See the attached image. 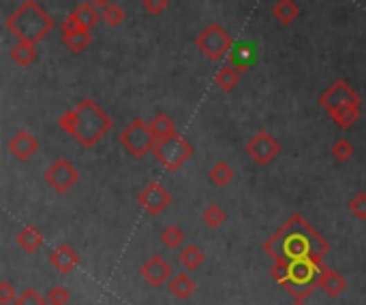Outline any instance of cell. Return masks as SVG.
Returning <instances> with one entry per match:
<instances>
[{"instance_id": "cell-15", "label": "cell", "mask_w": 366, "mask_h": 305, "mask_svg": "<svg viewBox=\"0 0 366 305\" xmlns=\"http://www.w3.org/2000/svg\"><path fill=\"white\" fill-rule=\"evenodd\" d=\"M230 64L234 68H238L240 73L248 70L250 66L255 64V47L253 43H246V41H240V43H234L232 52H230Z\"/></svg>"}, {"instance_id": "cell-20", "label": "cell", "mask_w": 366, "mask_h": 305, "mask_svg": "<svg viewBox=\"0 0 366 305\" xmlns=\"http://www.w3.org/2000/svg\"><path fill=\"white\" fill-rule=\"evenodd\" d=\"M178 261H180V265L185 267V269H189V271H197V269L203 265V261H205V254L201 252L199 246H195V244H187V246H182V248H180V252H178Z\"/></svg>"}, {"instance_id": "cell-32", "label": "cell", "mask_w": 366, "mask_h": 305, "mask_svg": "<svg viewBox=\"0 0 366 305\" xmlns=\"http://www.w3.org/2000/svg\"><path fill=\"white\" fill-rule=\"evenodd\" d=\"M45 299H48V305H66L68 299H71V293H68L64 286H52L45 293Z\"/></svg>"}, {"instance_id": "cell-25", "label": "cell", "mask_w": 366, "mask_h": 305, "mask_svg": "<svg viewBox=\"0 0 366 305\" xmlns=\"http://www.w3.org/2000/svg\"><path fill=\"white\" fill-rule=\"evenodd\" d=\"M150 128L156 135V139H165L176 135V122L172 120V115H167L165 111L154 113V117L150 120Z\"/></svg>"}, {"instance_id": "cell-2", "label": "cell", "mask_w": 366, "mask_h": 305, "mask_svg": "<svg viewBox=\"0 0 366 305\" xmlns=\"http://www.w3.org/2000/svg\"><path fill=\"white\" fill-rule=\"evenodd\" d=\"M58 126L66 135H71L82 148L90 150L111 130L113 120L97 101L84 99L58 117Z\"/></svg>"}, {"instance_id": "cell-38", "label": "cell", "mask_w": 366, "mask_h": 305, "mask_svg": "<svg viewBox=\"0 0 366 305\" xmlns=\"http://www.w3.org/2000/svg\"><path fill=\"white\" fill-rule=\"evenodd\" d=\"M291 305H306V303H304V301H302V299H295V301H293V303H291Z\"/></svg>"}, {"instance_id": "cell-4", "label": "cell", "mask_w": 366, "mask_h": 305, "mask_svg": "<svg viewBox=\"0 0 366 305\" xmlns=\"http://www.w3.org/2000/svg\"><path fill=\"white\" fill-rule=\"evenodd\" d=\"M195 47L199 50V54L205 58V60H210V62H219L223 60L227 54L232 52V47H234V39L232 35L227 32L221 23L212 21L208 23L197 37H195Z\"/></svg>"}, {"instance_id": "cell-6", "label": "cell", "mask_w": 366, "mask_h": 305, "mask_svg": "<svg viewBox=\"0 0 366 305\" xmlns=\"http://www.w3.org/2000/svg\"><path fill=\"white\" fill-rule=\"evenodd\" d=\"M156 144H158V139L152 132L150 124L140 120V117H137V120H131V124L120 132V146L133 158L148 156L150 152H154Z\"/></svg>"}, {"instance_id": "cell-27", "label": "cell", "mask_w": 366, "mask_h": 305, "mask_svg": "<svg viewBox=\"0 0 366 305\" xmlns=\"http://www.w3.org/2000/svg\"><path fill=\"white\" fill-rule=\"evenodd\" d=\"M187 242V235L178 224H170L161 230V244L170 250H180Z\"/></svg>"}, {"instance_id": "cell-37", "label": "cell", "mask_w": 366, "mask_h": 305, "mask_svg": "<svg viewBox=\"0 0 366 305\" xmlns=\"http://www.w3.org/2000/svg\"><path fill=\"white\" fill-rule=\"evenodd\" d=\"M88 3H93L95 7H99V9H103V7H107V5H111L113 0H88Z\"/></svg>"}, {"instance_id": "cell-23", "label": "cell", "mask_w": 366, "mask_h": 305, "mask_svg": "<svg viewBox=\"0 0 366 305\" xmlns=\"http://www.w3.org/2000/svg\"><path fill=\"white\" fill-rule=\"evenodd\" d=\"M330 117L334 120V124L342 130L351 128L358 120H360V105H345V107H338L330 113Z\"/></svg>"}, {"instance_id": "cell-8", "label": "cell", "mask_w": 366, "mask_h": 305, "mask_svg": "<svg viewBox=\"0 0 366 305\" xmlns=\"http://www.w3.org/2000/svg\"><path fill=\"white\" fill-rule=\"evenodd\" d=\"M43 181L48 184L54 193L64 195L80 181V171L77 167L66 158H56L43 173Z\"/></svg>"}, {"instance_id": "cell-11", "label": "cell", "mask_w": 366, "mask_h": 305, "mask_svg": "<svg viewBox=\"0 0 366 305\" xmlns=\"http://www.w3.org/2000/svg\"><path fill=\"white\" fill-rule=\"evenodd\" d=\"M172 273H174L172 265L165 261L163 256H158V254L150 256L148 261L142 265V269H140V275L148 282L150 286H154V288H161L167 279H172L174 277Z\"/></svg>"}, {"instance_id": "cell-16", "label": "cell", "mask_w": 366, "mask_h": 305, "mask_svg": "<svg viewBox=\"0 0 366 305\" xmlns=\"http://www.w3.org/2000/svg\"><path fill=\"white\" fill-rule=\"evenodd\" d=\"M71 15L75 17L77 26H80L82 30H90L93 26H97L99 19L103 17V15L99 13V7H95L93 3H88V0H86V3H82V5H77Z\"/></svg>"}, {"instance_id": "cell-13", "label": "cell", "mask_w": 366, "mask_h": 305, "mask_svg": "<svg viewBox=\"0 0 366 305\" xmlns=\"http://www.w3.org/2000/svg\"><path fill=\"white\" fill-rule=\"evenodd\" d=\"M50 265L58 271V273H71L77 265H80V252L68 246V244H60L58 248H54L50 252Z\"/></svg>"}, {"instance_id": "cell-18", "label": "cell", "mask_w": 366, "mask_h": 305, "mask_svg": "<svg viewBox=\"0 0 366 305\" xmlns=\"http://www.w3.org/2000/svg\"><path fill=\"white\" fill-rule=\"evenodd\" d=\"M240 70L238 68H234L232 64H223L217 73H214V86L221 90V92H225V94H230V92H234L236 90V86L240 83Z\"/></svg>"}, {"instance_id": "cell-14", "label": "cell", "mask_w": 366, "mask_h": 305, "mask_svg": "<svg viewBox=\"0 0 366 305\" xmlns=\"http://www.w3.org/2000/svg\"><path fill=\"white\" fill-rule=\"evenodd\" d=\"M317 288L322 291L326 297L330 299H336L340 297L342 293L347 291V279L342 277L336 269H322V273H319V279H317Z\"/></svg>"}, {"instance_id": "cell-21", "label": "cell", "mask_w": 366, "mask_h": 305, "mask_svg": "<svg viewBox=\"0 0 366 305\" xmlns=\"http://www.w3.org/2000/svg\"><path fill=\"white\" fill-rule=\"evenodd\" d=\"M195 291H197V284H195V279L189 273H176L170 279V293L176 299H180V301L182 299H189Z\"/></svg>"}, {"instance_id": "cell-28", "label": "cell", "mask_w": 366, "mask_h": 305, "mask_svg": "<svg viewBox=\"0 0 366 305\" xmlns=\"http://www.w3.org/2000/svg\"><path fill=\"white\" fill-rule=\"evenodd\" d=\"M201 220L205 222V226H210V228H219V226H223V224L227 222V211H225L221 205L212 203V205H208V207L203 209Z\"/></svg>"}, {"instance_id": "cell-29", "label": "cell", "mask_w": 366, "mask_h": 305, "mask_svg": "<svg viewBox=\"0 0 366 305\" xmlns=\"http://www.w3.org/2000/svg\"><path fill=\"white\" fill-rule=\"evenodd\" d=\"M332 156H334V160L336 162H347V160H351V156L356 154V148L351 146V141L349 139H345V137H340V139H336L334 144H332Z\"/></svg>"}, {"instance_id": "cell-35", "label": "cell", "mask_w": 366, "mask_h": 305, "mask_svg": "<svg viewBox=\"0 0 366 305\" xmlns=\"http://www.w3.org/2000/svg\"><path fill=\"white\" fill-rule=\"evenodd\" d=\"M142 7L150 15H161L167 9V0H142Z\"/></svg>"}, {"instance_id": "cell-7", "label": "cell", "mask_w": 366, "mask_h": 305, "mask_svg": "<svg viewBox=\"0 0 366 305\" xmlns=\"http://www.w3.org/2000/svg\"><path fill=\"white\" fill-rule=\"evenodd\" d=\"M246 154L253 160L257 167H268L274 160H277L283 152L281 141L268 130H257L253 137L246 141Z\"/></svg>"}, {"instance_id": "cell-33", "label": "cell", "mask_w": 366, "mask_h": 305, "mask_svg": "<svg viewBox=\"0 0 366 305\" xmlns=\"http://www.w3.org/2000/svg\"><path fill=\"white\" fill-rule=\"evenodd\" d=\"M15 305H48V299H45V295L37 293L35 288H26L15 299Z\"/></svg>"}, {"instance_id": "cell-10", "label": "cell", "mask_w": 366, "mask_h": 305, "mask_svg": "<svg viewBox=\"0 0 366 305\" xmlns=\"http://www.w3.org/2000/svg\"><path fill=\"white\" fill-rule=\"evenodd\" d=\"M137 203L144 207L148 216L156 218L172 205V195L167 193V188L161 181H150L137 193Z\"/></svg>"}, {"instance_id": "cell-22", "label": "cell", "mask_w": 366, "mask_h": 305, "mask_svg": "<svg viewBox=\"0 0 366 305\" xmlns=\"http://www.w3.org/2000/svg\"><path fill=\"white\" fill-rule=\"evenodd\" d=\"M234 175H236V171H234V167L230 162H227V160H217L210 167V171H208V181L212 186L225 188L227 184L234 181Z\"/></svg>"}, {"instance_id": "cell-17", "label": "cell", "mask_w": 366, "mask_h": 305, "mask_svg": "<svg viewBox=\"0 0 366 305\" xmlns=\"http://www.w3.org/2000/svg\"><path fill=\"white\" fill-rule=\"evenodd\" d=\"M272 15L283 26H291V23L302 15L300 7L295 0H277V5L272 7Z\"/></svg>"}, {"instance_id": "cell-12", "label": "cell", "mask_w": 366, "mask_h": 305, "mask_svg": "<svg viewBox=\"0 0 366 305\" xmlns=\"http://www.w3.org/2000/svg\"><path fill=\"white\" fill-rule=\"evenodd\" d=\"M9 154L17 160V162H28L37 152H39V139L30 132V130H17L11 139H9Z\"/></svg>"}, {"instance_id": "cell-24", "label": "cell", "mask_w": 366, "mask_h": 305, "mask_svg": "<svg viewBox=\"0 0 366 305\" xmlns=\"http://www.w3.org/2000/svg\"><path fill=\"white\" fill-rule=\"evenodd\" d=\"M62 43L64 47H68V52L73 54H82L86 52L90 45H93V35H90V30H75L71 35H62Z\"/></svg>"}, {"instance_id": "cell-19", "label": "cell", "mask_w": 366, "mask_h": 305, "mask_svg": "<svg viewBox=\"0 0 366 305\" xmlns=\"http://www.w3.org/2000/svg\"><path fill=\"white\" fill-rule=\"evenodd\" d=\"M15 242H17V246L24 250L26 254H35L43 246V233L39 228H35L33 224H26L24 228L17 233Z\"/></svg>"}, {"instance_id": "cell-26", "label": "cell", "mask_w": 366, "mask_h": 305, "mask_svg": "<svg viewBox=\"0 0 366 305\" xmlns=\"http://www.w3.org/2000/svg\"><path fill=\"white\" fill-rule=\"evenodd\" d=\"M35 47H37V45L19 43V41H17V45L11 50V60H13L17 66H21V68L30 66V64L37 60V50H35Z\"/></svg>"}, {"instance_id": "cell-30", "label": "cell", "mask_w": 366, "mask_h": 305, "mask_svg": "<svg viewBox=\"0 0 366 305\" xmlns=\"http://www.w3.org/2000/svg\"><path fill=\"white\" fill-rule=\"evenodd\" d=\"M101 15H103V21L107 23V26H111V28L120 26V23L125 21V9H122L120 5H116V3H111V5L103 7V9H101Z\"/></svg>"}, {"instance_id": "cell-34", "label": "cell", "mask_w": 366, "mask_h": 305, "mask_svg": "<svg viewBox=\"0 0 366 305\" xmlns=\"http://www.w3.org/2000/svg\"><path fill=\"white\" fill-rule=\"evenodd\" d=\"M17 299V291L13 288V284L9 279L0 282V305H9Z\"/></svg>"}, {"instance_id": "cell-1", "label": "cell", "mask_w": 366, "mask_h": 305, "mask_svg": "<svg viewBox=\"0 0 366 305\" xmlns=\"http://www.w3.org/2000/svg\"><path fill=\"white\" fill-rule=\"evenodd\" d=\"M266 250L272 256L281 250L283 256L277 258L279 263L298 261V258H319L322 261V256L328 252V242L302 216H293L277 235H272Z\"/></svg>"}, {"instance_id": "cell-36", "label": "cell", "mask_w": 366, "mask_h": 305, "mask_svg": "<svg viewBox=\"0 0 366 305\" xmlns=\"http://www.w3.org/2000/svg\"><path fill=\"white\" fill-rule=\"evenodd\" d=\"M75 30H80L75 17H73V15H66V17L62 19V23H60V32H62V35H71V32H75Z\"/></svg>"}, {"instance_id": "cell-31", "label": "cell", "mask_w": 366, "mask_h": 305, "mask_svg": "<svg viewBox=\"0 0 366 305\" xmlns=\"http://www.w3.org/2000/svg\"><path fill=\"white\" fill-rule=\"evenodd\" d=\"M347 207H349V214H351L356 220L366 222V193H364V190L356 193V195L349 199Z\"/></svg>"}, {"instance_id": "cell-5", "label": "cell", "mask_w": 366, "mask_h": 305, "mask_svg": "<svg viewBox=\"0 0 366 305\" xmlns=\"http://www.w3.org/2000/svg\"><path fill=\"white\" fill-rule=\"evenodd\" d=\"M154 158L163 164L167 171H178L182 164L189 162L195 154V148L189 144L185 137H180L178 132L165 139H158V144L154 148Z\"/></svg>"}, {"instance_id": "cell-9", "label": "cell", "mask_w": 366, "mask_h": 305, "mask_svg": "<svg viewBox=\"0 0 366 305\" xmlns=\"http://www.w3.org/2000/svg\"><path fill=\"white\" fill-rule=\"evenodd\" d=\"M360 94L345 81V79H338L334 83H330L322 94H319V107L326 109L328 113H332L338 107H345V105H360Z\"/></svg>"}, {"instance_id": "cell-3", "label": "cell", "mask_w": 366, "mask_h": 305, "mask_svg": "<svg viewBox=\"0 0 366 305\" xmlns=\"http://www.w3.org/2000/svg\"><path fill=\"white\" fill-rule=\"evenodd\" d=\"M7 28L19 43H30L37 45L45 37L54 30V17L39 5L37 0H24L9 17H7Z\"/></svg>"}]
</instances>
